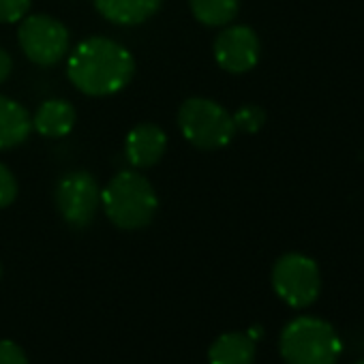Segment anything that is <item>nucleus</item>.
<instances>
[{
	"label": "nucleus",
	"mask_w": 364,
	"mask_h": 364,
	"mask_svg": "<svg viewBox=\"0 0 364 364\" xmlns=\"http://www.w3.org/2000/svg\"><path fill=\"white\" fill-rule=\"evenodd\" d=\"M135 71V60L120 43L105 37L82 41L69 58V80L90 97H107L122 90Z\"/></svg>",
	"instance_id": "1"
},
{
	"label": "nucleus",
	"mask_w": 364,
	"mask_h": 364,
	"mask_svg": "<svg viewBox=\"0 0 364 364\" xmlns=\"http://www.w3.org/2000/svg\"><path fill=\"white\" fill-rule=\"evenodd\" d=\"M101 204L116 228L139 230L152 221L159 200L144 176L135 171H120L101 193Z\"/></svg>",
	"instance_id": "2"
},
{
	"label": "nucleus",
	"mask_w": 364,
	"mask_h": 364,
	"mask_svg": "<svg viewBox=\"0 0 364 364\" xmlns=\"http://www.w3.org/2000/svg\"><path fill=\"white\" fill-rule=\"evenodd\" d=\"M285 364H336L341 355V338L332 323L319 317L291 319L279 338Z\"/></svg>",
	"instance_id": "3"
},
{
	"label": "nucleus",
	"mask_w": 364,
	"mask_h": 364,
	"mask_svg": "<svg viewBox=\"0 0 364 364\" xmlns=\"http://www.w3.org/2000/svg\"><path fill=\"white\" fill-rule=\"evenodd\" d=\"M180 131L198 148L215 150L234 139L236 124L232 114L210 99H189L178 112Z\"/></svg>",
	"instance_id": "4"
},
{
	"label": "nucleus",
	"mask_w": 364,
	"mask_h": 364,
	"mask_svg": "<svg viewBox=\"0 0 364 364\" xmlns=\"http://www.w3.org/2000/svg\"><path fill=\"white\" fill-rule=\"evenodd\" d=\"M272 287L277 296L294 309L311 306L321 291L317 264L302 253H285L272 268Z\"/></svg>",
	"instance_id": "5"
},
{
	"label": "nucleus",
	"mask_w": 364,
	"mask_h": 364,
	"mask_svg": "<svg viewBox=\"0 0 364 364\" xmlns=\"http://www.w3.org/2000/svg\"><path fill=\"white\" fill-rule=\"evenodd\" d=\"M20 48L37 65L50 67L69 52V31L50 16H31L20 26Z\"/></svg>",
	"instance_id": "6"
},
{
	"label": "nucleus",
	"mask_w": 364,
	"mask_h": 364,
	"mask_svg": "<svg viewBox=\"0 0 364 364\" xmlns=\"http://www.w3.org/2000/svg\"><path fill=\"white\" fill-rule=\"evenodd\" d=\"M56 204L63 219L71 228H86L101 204L97 180L86 171L65 173L56 187Z\"/></svg>",
	"instance_id": "7"
},
{
	"label": "nucleus",
	"mask_w": 364,
	"mask_h": 364,
	"mask_svg": "<svg viewBox=\"0 0 364 364\" xmlns=\"http://www.w3.org/2000/svg\"><path fill=\"white\" fill-rule=\"evenodd\" d=\"M215 58L230 73H247L259 60V39L249 26H230L215 41Z\"/></svg>",
	"instance_id": "8"
},
{
	"label": "nucleus",
	"mask_w": 364,
	"mask_h": 364,
	"mask_svg": "<svg viewBox=\"0 0 364 364\" xmlns=\"http://www.w3.org/2000/svg\"><path fill=\"white\" fill-rule=\"evenodd\" d=\"M165 148H167V137L163 129H159L156 124L144 122L131 129L124 152H127V159L135 167H150L165 154Z\"/></svg>",
	"instance_id": "9"
},
{
	"label": "nucleus",
	"mask_w": 364,
	"mask_h": 364,
	"mask_svg": "<svg viewBox=\"0 0 364 364\" xmlns=\"http://www.w3.org/2000/svg\"><path fill=\"white\" fill-rule=\"evenodd\" d=\"M161 3L163 0H95L99 14L105 20L122 26L146 22L159 11Z\"/></svg>",
	"instance_id": "10"
},
{
	"label": "nucleus",
	"mask_w": 364,
	"mask_h": 364,
	"mask_svg": "<svg viewBox=\"0 0 364 364\" xmlns=\"http://www.w3.org/2000/svg\"><path fill=\"white\" fill-rule=\"evenodd\" d=\"M33 131L31 114L14 99L0 97V150L22 144Z\"/></svg>",
	"instance_id": "11"
},
{
	"label": "nucleus",
	"mask_w": 364,
	"mask_h": 364,
	"mask_svg": "<svg viewBox=\"0 0 364 364\" xmlns=\"http://www.w3.org/2000/svg\"><path fill=\"white\" fill-rule=\"evenodd\" d=\"M210 364H253L255 343L249 334L230 332L221 334L208 349Z\"/></svg>",
	"instance_id": "12"
},
{
	"label": "nucleus",
	"mask_w": 364,
	"mask_h": 364,
	"mask_svg": "<svg viewBox=\"0 0 364 364\" xmlns=\"http://www.w3.org/2000/svg\"><path fill=\"white\" fill-rule=\"evenodd\" d=\"M73 122H75V112L71 103L60 101V99L46 101L33 118V127L46 137L67 135L73 129Z\"/></svg>",
	"instance_id": "13"
},
{
	"label": "nucleus",
	"mask_w": 364,
	"mask_h": 364,
	"mask_svg": "<svg viewBox=\"0 0 364 364\" xmlns=\"http://www.w3.org/2000/svg\"><path fill=\"white\" fill-rule=\"evenodd\" d=\"M193 16L206 26H225L238 16L240 0H189Z\"/></svg>",
	"instance_id": "14"
},
{
	"label": "nucleus",
	"mask_w": 364,
	"mask_h": 364,
	"mask_svg": "<svg viewBox=\"0 0 364 364\" xmlns=\"http://www.w3.org/2000/svg\"><path fill=\"white\" fill-rule=\"evenodd\" d=\"M232 118H234L236 131L257 133L264 127V122H266V112L259 105H242Z\"/></svg>",
	"instance_id": "15"
},
{
	"label": "nucleus",
	"mask_w": 364,
	"mask_h": 364,
	"mask_svg": "<svg viewBox=\"0 0 364 364\" xmlns=\"http://www.w3.org/2000/svg\"><path fill=\"white\" fill-rule=\"evenodd\" d=\"M16 196H18V182L9 171V167L0 163V208H7L9 204H14Z\"/></svg>",
	"instance_id": "16"
},
{
	"label": "nucleus",
	"mask_w": 364,
	"mask_h": 364,
	"mask_svg": "<svg viewBox=\"0 0 364 364\" xmlns=\"http://www.w3.org/2000/svg\"><path fill=\"white\" fill-rule=\"evenodd\" d=\"M31 9V0H0V24L18 22Z\"/></svg>",
	"instance_id": "17"
},
{
	"label": "nucleus",
	"mask_w": 364,
	"mask_h": 364,
	"mask_svg": "<svg viewBox=\"0 0 364 364\" xmlns=\"http://www.w3.org/2000/svg\"><path fill=\"white\" fill-rule=\"evenodd\" d=\"M0 364H28V360L18 343L0 341Z\"/></svg>",
	"instance_id": "18"
},
{
	"label": "nucleus",
	"mask_w": 364,
	"mask_h": 364,
	"mask_svg": "<svg viewBox=\"0 0 364 364\" xmlns=\"http://www.w3.org/2000/svg\"><path fill=\"white\" fill-rule=\"evenodd\" d=\"M11 67H14V63H11V58H9V54H7L3 48H0V84H3V82L9 77Z\"/></svg>",
	"instance_id": "19"
},
{
	"label": "nucleus",
	"mask_w": 364,
	"mask_h": 364,
	"mask_svg": "<svg viewBox=\"0 0 364 364\" xmlns=\"http://www.w3.org/2000/svg\"><path fill=\"white\" fill-rule=\"evenodd\" d=\"M353 364H364V360H358V362H353Z\"/></svg>",
	"instance_id": "20"
},
{
	"label": "nucleus",
	"mask_w": 364,
	"mask_h": 364,
	"mask_svg": "<svg viewBox=\"0 0 364 364\" xmlns=\"http://www.w3.org/2000/svg\"><path fill=\"white\" fill-rule=\"evenodd\" d=\"M0 274H3V268H0Z\"/></svg>",
	"instance_id": "21"
}]
</instances>
